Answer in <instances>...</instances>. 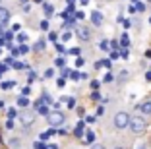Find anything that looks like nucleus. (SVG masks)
Listing matches in <instances>:
<instances>
[{
	"instance_id": "16",
	"label": "nucleus",
	"mask_w": 151,
	"mask_h": 149,
	"mask_svg": "<svg viewBox=\"0 0 151 149\" xmlns=\"http://www.w3.org/2000/svg\"><path fill=\"white\" fill-rule=\"evenodd\" d=\"M72 37H74L72 29H64V33H62V37H60V39H62V41H70Z\"/></svg>"
},
{
	"instance_id": "19",
	"label": "nucleus",
	"mask_w": 151,
	"mask_h": 149,
	"mask_svg": "<svg viewBox=\"0 0 151 149\" xmlns=\"http://www.w3.org/2000/svg\"><path fill=\"white\" fill-rule=\"evenodd\" d=\"M74 134H76V136H78V137H80V136H83V122H80V124H78V126H76Z\"/></svg>"
},
{
	"instance_id": "12",
	"label": "nucleus",
	"mask_w": 151,
	"mask_h": 149,
	"mask_svg": "<svg viewBox=\"0 0 151 149\" xmlns=\"http://www.w3.org/2000/svg\"><path fill=\"white\" fill-rule=\"evenodd\" d=\"M16 50H18V54H27L29 53V47H27L25 43H19L18 47H16Z\"/></svg>"
},
{
	"instance_id": "2",
	"label": "nucleus",
	"mask_w": 151,
	"mask_h": 149,
	"mask_svg": "<svg viewBox=\"0 0 151 149\" xmlns=\"http://www.w3.org/2000/svg\"><path fill=\"white\" fill-rule=\"evenodd\" d=\"M47 122H49V126L50 128H58V126H62L64 122H66V114L62 112V110H58V109H54V110H50L47 116Z\"/></svg>"
},
{
	"instance_id": "20",
	"label": "nucleus",
	"mask_w": 151,
	"mask_h": 149,
	"mask_svg": "<svg viewBox=\"0 0 151 149\" xmlns=\"http://www.w3.org/2000/svg\"><path fill=\"white\" fill-rule=\"evenodd\" d=\"M99 48H101V50H105V53H107L109 48H111V43H109V41H101V43H99Z\"/></svg>"
},
{
	"instance_id": "3",
	"label": "nucleus",
	"mask_w": 151,
	"mask_h": 149,
	"mask_svg": "<svg viewBox=\"0 0 151 149\" xmlns=\"http://www.w3.org/2000/svg\"><path fill=\"white\" fill-rule=\"evenodd\" d=\"M128 120H130V114L124 112V110H120V112L114 114V120H112V124H114L116 130H124V128H128Z\"/></svg>"
},
{
	"instance_id": "11",
	"label": "nucleus",
	"mask_w": 151,
	"mask_h": 149,
	"mask_svg": "<svg viewBox=\"0 0 151 149\" xmlns=\"http://www.w3.org/2000/svg\"><path fill=\"white\" fill-rule=\"evenodd\" d=\"M45 47H47V41H45V39H39L35 45H33V50H35V53H41V50H45Z\"/></svg>"
},
{
	"instance_id": "28",
	"label": "nucleus",
	"mask_w": 151,
	"mask_h": 149,
	"mask_svg": "<svg viewBox=\"0 0 151 149\" xmlns=\"http://www.w3.org/2000/svg\"><path fill=\"white\" fill-rule=\"evenodd\" d=\"M49 39L52 41V43H56V41H58V33H54V31H50V33H49Z\"/></svg>"
},
{
	"instance_id": "27",
	"label": "nucleus",
	"mask_w": 151,
	"mask_h": 149,
	"mask_svg": "<svg viewBox=\"0 0 151 149\" xmlns=\"http://www.w3.org/2000/svg\"><path fill=\"white\" fill-rule=\"evenodd\" d=\"M54 66H56V68H64V58H56V60H54Z\"/></svg>"
},
{
	"instance_id": "22",
	"label": "nucleus",
	"mask_w": 151,
	"mask_h": 149,
	"mask_svg": "<svg viewBox=\"0 0 151 149\" xmlns=\"http://www.w3.org/2000/svg\"><path fill=\"white\" fill-rule=\"evenodd\" d=\"M43 10H45V14H47V16H50V14L54 12V8L50 4H43Z\"/></svg>"
},
{
	"instance_id": "59",
	"label": "nucleus",
	"mask_w": 151,
	"mask_h": 149,
	"mask_svg": "<svg viewBox=\"0 0 151 149\" xmlns=\"http://www.w3.org/2000/svg\"><path fill=\"white\" fill-rule=\"evenodd\" d=\"M149 22H151V18H149Z\"/></svg>"
},
{
	"instance_id": "21",
	"label": "nucleus",
	"mask_w": 151,
	"mask_h": 149,
	"mask_svg": "<svg viewBox=\"0 0 151 149\" xmlns=\"http://www.w3.org/2000/svg\"><path fill=\"white\" fill-rule=\"evenodd\" d=\"M6 112H8V118H10V120H14V118H16V116H18V110L14 109V107H12V109H8V110H6Z\"/></svg>"
},
{
	"instance_id": "42",
	"label": "nucleus",
	"mask_w": 151,
	"mask_h": 149,
	"mask_svg": "<svg viewBox=\"0 0 151 149\" xmlns=\"http://www.w3.org/2000/svg\"><path fill=\"white\" fill-rule=\"evenodd\" d=\"M120 56V54H118V50H116V48H114V50H112V53H111V58H112V60H114V58H118Z\"/></svg>"
},
{
	"instance_id": "38",
	"label": "nucleus",
	"mask_w": 151,
	"mask_h": 149,
	"mask_svg": "<svg viewBox=\"0 0 151 149\" xmlns=\"http://www.w3.org/2000/svg\"><path fill=\"white\" fill-rule=\"evenodd\" d=\"M91 99H93V101H99V99H101V95H99L97 91H93V93H91Z\"/></svg>"
},
{
	"instance_id": "54",
	"label": "nucleus",
	"mask_w": 151,
	"mask_h": 149,
	"mask_svg": "<svg viewBox=\"0 0 151 149\" xmlns=\"http://www.w3.org/2000/svg\"><path fill=\"white\" fill-rule=\"evenodd\" d=\"M19 2H22V4H25V2H27V0H19Z\"/></svg>"
},
{
	"instance_id": "49",
	"label": "nucleus",
	"mask_w": 151,
	"mask_h": 149,
	"mask_svg": "<svg viewBox=\"0 0 151 149\" xmlns=\"http://www.w3.org/2000/svg\"><path fill=\"white\" fill-rule=\"evenodd\" d=\"M45 149H58L54 143H49V145H45Z\"/></svg>"
},
{
	"instance_id": "29",
	"label": "nucleus",
	"mask_w": 151,
	"mask_h": 149,
	"mask_svg": "<svg viewBox=\"0 0 151 149\" xmlns=\"http://www.w3.org/2000/svg\"><path fill=\"white\" fill-rule=\"evenodd\" d=\"M80 50H81V48L74 47V48H70V50H68V53H70V54H74V56H80Z\"/></svg>"
},
{
	"instance_id": "25",
	"label": "nucleus",
	"mask_w": 151,
	"mask_h": 149,
	"mask_svg": "<svg viewBox=\"0 0 151 149\" xmlns=\"http://www.w3.org/2000/svg\"><path fill=\"white\" fill-rule=\"evenodd\" d=\"M45 145H47V143H45L43 140H41V141H35V143H33V149H45Z\"/></svg>"
},
{
	"instance_id": "32",
	"label": "nucleus",
	"mask_w": 151,
	"mask_h": 149,
	"mask_svg": "<svg viewBox=\"0 0 151 149\" xmlns=\"http://www.w3.org/2000/svg\"><path fill=\"white\" fill-rule=\"evenodd\" d=\"M56 85H58V87H64V85H66V79H64V78H58L56 79Z\"/></svg>"
},
{
	"instance_id": "50",
	"label": "nucleus",
	"mask_w": 151,
	"mask_h": 149,
	"mask_svg": "<svg viewBox=\"0 0 151 149\" xmlns=\"http://www.w3.org/2000/svg\"><path fill=\"white\" fill-rule=\"evenodd\" d=\"M145 79H147V81L151 79V72H145Z\"/></svg>"
},
{
	"instance_id": "34",
	"label": "nucleus",
	"mask_w": 151,
	"mask_h": 149,
	"mask_svg": "<svg viewBox=\"0 0 151 149\" xmlns=\"http://www.w3.org/2000/svg\"><path fill=\"white\" fill-rule=\"evenodd\" d=\"M41 29H43V31L49 29V22H47V19H43V22H41Z\"/></svg>"
},
{
	"instance_id": "44",
	"label": "nucleus",
	"mask_w": 151,
	"mask_h": 149,
	"mask_svg": "<svg viewBox=\"0 0 151 149\" xmlns=\"http://www.w3.org/2000/svg\"><path fill=\"white\" fill-rule=\"evenodd\" d=\"M118 54H120L122 58H128V50H126V48H122V53H118Z\"/></svg>"
},
{
	"instance_id": "57",
	"label": "nucleus",
	"mask_w": 151,
	"mask_h": 149,
	"mask_svg": "<svg viewBox=\"0 0 151 149\" xmlns=\"http://www.w3.org/2000/svg\"><path fill=\"white\" fill-rule=\"evenodd\" d=\"M0 78H2V72H0Z\"/></svg>"
},
{
	"instance_id": "46",
	"label": "nucleus",
	"mask_w": 151,
	"mask_h": 149,
	"mask_svg": "<svg viewBox=\"0 0 151 149\" xmlns=\"http://www.w3.org/2000/svg\"><path fill=\"white\" fill-rule=\"evenodd\" d=\"M76 66H83V58H81V56L76 60Z\"/></svg>"
},
{
	"instance_id": "18",
	"label": "nucleus",
	"mask_w": 151,
	"mask_h": 149,
	"mask_svg": "<svg viewBox=\"0 0 151 149\" xmlns=\"http://www.w3.org/2000/svg\"><path fill=\"white\" fill-rule=\"evenodd\" d=\"M62 101H66V105L70 107V109L76 107V99H74V97H62Z\"/></svg>"
},
{
	"instance_id": "41",
	"label": "nucleus",
	"mask_w": 151,
	"mask_h": 149,
	"mask_svg": "<svg viewBox=\"0 0 151 149\" xmlns=\"http://www.w3.org/2000/svg\"><path fill=\"white\" fill-rule=\"evenodd\" d=\"M70 78L72 79H80V74H78V72H70Z\"/></svg>"
},
{
	"instance_id": "33",
	"label": "nucleus",
	"mask_w": 151,
	"mask_h": 149,
	"mask_svg": "<svg viewBox=\"0 0 151 149\" xmlns=\"http://www.w3.org/2000/svg\"><path fill=\"white\" fill-rule=\"evenodd\" d=\"M35 72H29V78H27V81H29V83H33V81H35Z\"/></svg>"
},
{
	"instance_id": "53",
	"label": "nucleus",
	"mask_w": 151,
	"mask_h": 149,
	"mask_svg": "<svg viewBox=\"0 0 151 149\" xmlns=\"http://www.w3.org/2000/svg\"><path fill=\"white\" fill-rule=\"evenodd\" d=\"M66 2H68V4H74V2H76V0H66Z\"/></svg>"
},
{
	"instance_id": "5",
	"label": "nucleus",
	"mask_w": 151,
	"mask_h": 149,
	"mask_svg": "<svg viewBox=\"0 0 151 149\" xmlns=\"http://www.w3.org/2000/svg\"><path fill=\"white\" fill-rule=\"evenodd\" d=\"M8 23H10V10L0 6V29H4Z\"/></svg>"
},
{
	"instance_id": "13",
	"label": "nucleus",
	"mask_w": 151,
	"mask_h": 149,
	"mask_svg": "<svg viewBox=\"0 0 151 149\" xmlns=\"http://www.w3.org/2000/svg\"><path fill=\"white\" fill-rule=\"evenodd\" d=\"M18 107H22V109H25V107H29V99H27L25 95L18 97Z\"/></svg>"
},
{
	"instance_id": "14",
	"label": "nucleus",
	"mask_w": 151,
	"mask_h": 149,
	"mask_svg": "<svg viewBox=\"0 0 151 149\" xmlns=\"http://www.w3.org/2000/svg\"><path fill=\"white\" fill-rule=\"evenodd\" d=\"M12 68H14V70H25L27 64H25V62H19V60H14L12 62Z\"/></svg>"
},
{
	"instance_id": "55",
	"label": "nucleus",
	"mask_w": 151,
	"mask_h": 149,
	"mask_svg": "<svg viewBox=\"0 0 151 149\" xmlns=\"http://www.w3.org/2000/svg\"><path fill=\"white\" fill-rule=\"evenodd\" d=\"M114 149H122V147H114Z\"/></svg>"
},
{
	"instance_id": "45",
	"label": "nucleus",
	"mask_w": 151,
	"mask_h": 149,
	"mask_svg": "<svg viewBox=\"0 0 151 149\" xmlns=\"http://www.w3.org/2000/svg\"><path fill=\"white\" fill-rule=\"evenodd\" d=\"M103 114H105V109H103V107H99V109H97V116H103Z\"/></svg>"
},
{
	"instance_id": "1",
	"label": "nucleus",
	"mask_w": 151,
	"mask_h": 149,
	"mask_svg": "<svg viewBox=\"0 0 151 149\" xmlns=\"http://www.w3.org/2000/svg\"><path fill=\"white\" fill-rule=\"evenodd\" d=\"M128 128L132 130V134H143V132L147 130V120L143 118V116H139V114H136V116H130L128 120Z\"/></svg>"
},
{
	"instance_id": "43",
	"label": "nucleus",
	"mask_w": 151,
	"mask_h": 149,
	"mask_svg": "<svg viewBox=\"0 0 151 149\" xmlns=\"http://www.w3.org/2000/svg\"><path fill=\"white\" fill-rule=\"evenodd\" d=\"M12 62H14V58H12V56H8V58L4 60V64H6V66H12Z\"/></svg>"
},
{
	"instance_id": "9",
	"label": "nucleus",
	"mask_w": 151,
	"mask_h": 149,
	"mask_svg": "<svg viewBox=\"0 0 151 149\" xmlns=\"http://www.w3.org/2000/svg\"><path fill=\"white\" fill-rule=\"evenodd\" d=\"M8 145L12 149H22V140H19V137H10V140H8Z\"/></svg>"
},
{
	"instance_id": "47",
	"label": "nucleus",
	"mask_w": 151,
	"mask_h": 149,
	"mask_svg": "<svg viewBox=\"0 0 151 149\" xmlns=\"http://www.w3.org/2000/svg\"><path fill=\"white\" fill-rule=\"evenodd\" d=\"M29 91H31V89H29V87H23V91H22V95H25V97H27V95H29Z\"/></svg>"
},
{
	"instance_id": "37",
	"label": "nucleus",
	"mask_w": 151,
	"mask_h": 149,
	"mask_svg": "<svg viewBox=\"0 0 151 149\" xmlns=\"http://www.w3.org/2000/svg\"><path fill=\"white\" fill-rule=\"evenodd\" d=\"M103 81H105V83H111V81H112V76H111V74H107L105 78H103Z\"/></svg>"
},
{
	"instance_id": "26",
	"label": "nucleus",
	"mask_w": 151,
	"mask_h": 149,
	"mask_svg": "<svg viewBox=\"0 0 151 149\" xmlns=\"http://www.w3.org/2000/svg\"><path fill=\"white\" fill-rule=\"evenodd\" d=\"M27 41V33H18V43H25Z\"/></svg>"
},
{
	"instance_id": "6",
	"label": "nucleus",
	"mask_w": 151,
	"mask_h": 149,
	"mask_svg": "<svg viewBox=\"0 0 151 149\" xmlns=\"http://www.w3.org/2000/svg\"><path fill=\"white\" fill-rule=\"evenodd\" d=\"M76 33H78V37H80L81 41H89V39H91V31H89L87 27H78Z\"/></svg>"
},
{
	"instance_id": "48",
	"label": "nucleus",
	"mask_w": 151,
	"mask_h": 149,
	"mask_svg": "<svg viewBox=\"0 0 151 149\" xmlns=\"http://www.w3.org/2000/svg\"><path fill=\"white\" fill-rule=\"evenodd\" d=\"M62 76H64V78H66V76H70V70H68V68H62Z\"/></svg>"
},
{
	"instance_id": "23",
	"label": "nucleus",
	"mask_w": 151,
	"mask_h": 149,
	"mask_svg": "<svg viewBox=\"0 0 151 149\" xmlns=\"http://www.w3.org/2000/svg\"><path fill=\"white\" fill-rule=\"evenodd\" d=\"M85 141H87V143H93V141H95L93 132H87V134H85Z\"/></svg>"
},
{
	"instance_id": "35",
	"label": "nucleus",
	"mask_w": 151,
	"mask_h": 149,
	"mask_svg": "<svg viewBox=\"0 0 151 149\" xmlns=\"http://www.w3.org/2000/svg\"><path fill=\"white\" fill-rule=\"evenodd\" d=\"M6 128H8V130H14V120H6Z\"/></svg>"
},
{
	"instance_id": "56",
	"label": "nucleus",
	"mask_w": 151,
	"mask_h": 149,
	"mask_svg": "<svg viewBox=\"0 0 151 149\" xmlns=\"http://www.w3.org/2000/svg\"><path fill=\"white\" fill-rule=\"evenodd\" d=\"M132 2H138V0H132Z\"/></svg>"
},
{
	"instance_id": "58",
	"label": "nucleus",
	"mask_w": 151,
	"mask_h": 149,
	"mask_svg": "<svg viewBox=\"0 0 151 149\" xmlns=\"http://www.w3.org/2000/svg\"><path fill=\"white\" fill-rule=\"evenodd\" d=\"M37 2H41V0H37Z\"/></svg>"
},
{
	"instance_id": "31",
	"label": "nucleus",
	"mask_w": 151,
	"mask_h": 149,
	"mask_svg": "<svg viewBox=\"0 0 151 149\" xmlns=\"http://www.w3.org/2000/svg\"><path fill=\"white\" fill-rule=\"evenodd\" d=\"M99 85H101V81H97V79H93V81H91V89H93V91H97Z\"/></svg>"
},
{
	"instance_id": "52",
	"label": "nucleus",
	"mask_w": 151,
	"mask_h": 149,
	"mask_svg": "<svg viewBox=\"0 0 151 149\" xmlns=\"http://www.w3.org/2000/svg\"><path fill=\"white\" fill-rule=\"evenodd\" d=\"M0 109H4V101H0Z\"/></svg>"
},
{
	"instance_id": "51",
	"label": "nucleus",
	"mask_w": 151,
	"mask_h": 149,
	"mask_svg": "<svg viewBox=\"0 0 151 149\" xmlns=\"http://www.w3.org/2000/svg\"><path fill=\"white\" fill-rule=\"evenodd\" d=\"M80 2H81L83 6H85V4H89V0H80Z\"/></svg>"
},
{
	"instance_id": "24",
	"label": "nucleus",
	"mask_w": 151,
	"mask_h": 149,
	"mask_svg": "<svg viewBox=\"0 0 151 149\" xmlns=\"http://www.w3.org/2000/svg\"><path fill=\"white\" fill-rule=\"evenodd\" d=\"M120 45H122V47H128V45H130V39H128V35H126V33L122 35V39H120Z\"/></svg>"
},
{
	"instance_id": "7",
	"label": "nucleus",
	"mask_w": 151,
	"mask_h": 149,
	"mask_svg": "<svg viewBox=\"0 0 151 149\" xmlns=\"http://www.w3.org/2000/svg\"><path fill=\"white\" fill-rule=\"evenodd\" d=\"M103 19H105V16H103L99 10H95L93 14H91V22H93V25H97V27H101L103 25Z\"/></svg>"
},
{
	"instance_id": "8",
	"label": "nucleus",
	"mask_w": 151,
	"mask_h": 149,
	"mask_svg": "<svg viewBox=\"0 0 151 149\" xmlns=\"http://www.w3.org/2000/svg\"><path fill=\"white\" fill-rule=\"evenodd\" d=\"M138 110L143 112V114H151V101H143L142 105L138 107Z\"/></svg>"
},
{
	"instance_id": "4",
	"label": "nucleus",
	"mask_w": 151,
	"mask_h": 149,
	"mask_svg": "<svg viewBox=\"0 0 151 149\" xmlns=\"http://www.w3.org/2000/svg\"><path fill=\"white\" fill-rule=\"evenodd\" d=\"M18 116H19V122L23 124V128H29L33 122H35V118H37V114L31 112V110H23V112H19Z\"/></svg>"
},
{
	"instance_id": "15",
	"label": "nucleus",
	"mask_w": 151,
	"mask_h": 149,
	"mask_svg": "<svg viewBox=\"0 0 151 149\" xmlns=\"http://www.w3.org/2000/svg\"><path fill=\"white\" fill-rule=\"evenodd\" d=\"M14 85H16V81H14V79H8V81H2L0 87H2V89H12Z\"/></svg>"
},
{
	"instance_id": "10",
	"label": "nucleus",
	"mask_w": 151,
	"mask_h": 149,
	"mask_svg": "<svg viewBox=\"0 0 151 149\" xmlns=\"http://www.w3.org/2000/svg\"><path fill=\"white\" fill-rule=\"evenodd\" d=\"M111 58H103V60H99L97 64H95V68H97V70H101V68H111Z\"/></svg>"
},
{
	"instance_id": "40",
	"label": "nucleus",
	"mask_w": 151,
	"mask_h": 149,
	"mask_svg": "<svg viewBox=\"0 0 151 149\" xmlns=\"http://www.w3.org/2000/svg\"><path fill=\"white\" fill-rule=\"evenodd\" d=\"M52 76H54V70H47L45 72V78H52Z\"/></svg>"
},
{
	"instance_id": "30",
	"label": "nucleus",
	"mask_w": 151,
	"mask_h": 149,
	"mask_svg": "<svg viewBox=\"0 0 151 149\" xmlns=\"http://www.w3.org/2000/svg\"><path fill=\"white\" fill-rule=\"evenodd\" d=\"M56 50H58V53H60V54H64V53H68L66 48H64V45H60V43H56Z\"/></svg>"
},
{
	"instance_id": "39",
	"label": "nucleus",
	"mask_w": 151,
	"mask_h": 149,
	"mask_svg": "<svg viewBox=\"0 0 151 149\" xmlns=\"http://www.w3.org/2000/svg\"><path fill=\"white\" fill-rule=\"evenodd\" d=\"M136 10H139V12H143V10H145V4H142V2H136Z\"/></svg>"
},
{
	"instance_id": "36",
	"label": "nucleus",
	"mask_w": 151,
	"mask_h": 149,
	"mask_svg": "<svg viewBox=\"0 0 151 149\" xmlns=\"http://www.w3.org/2000/svg\"><path fill=\"white\" fill-rule=\"evenodd\" d=\"M91 149H105L103 143H91Z\"/></svg>"
},
{
	"instance_id": "17",
	"label": "nucleus",
	"mask_w": 151,
	"mask_h": 149,
	"mask_svg": "<svg viewBox=\"0 0 151 149\" xmlns=\"http://www.w3.org/2000/svg\"><path fill=\"white\" fill-rule=\"evenodd\" d=\"M41 101L45 103V105H50V103H52V99H50V95L47 91H43V95H41Z\"/></svg>"
}]
</instances>
